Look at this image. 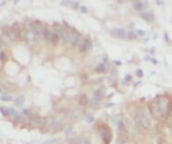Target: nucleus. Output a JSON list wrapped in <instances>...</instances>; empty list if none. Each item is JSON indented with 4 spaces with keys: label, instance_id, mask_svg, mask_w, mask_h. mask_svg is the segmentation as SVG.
Segmentation results:
<instances>
[{
    "label": "nucleus",
    "instance_id": "1",
    "mask_svg": "<svg viewBox=\"0 0 172 144\" xmlns=\"http://www.w3.org/2000/svg\"><path fill=\"white\" fill-rule=\"evenodd\" d=\"M135 123L137 128L142 131L148 130L151 125V122L149 119L147 114L144 111H138L135 114Z\"/></svg>",
    "mask_w": 172,
    "mask_h": 144
},
{
    "label": "nucleus",
    "instance_id": "2",
    "mask_svg": "<svg viewBox=\"0 0 172 144\" xmlns=\"http://www.w3.org/2000/svg\"><path fill=\"white\" fill-rule=\"evenodd\" d=\"M148 107H149V110H150V113L153 115L154 118L159 119V118H162L165 115L163 111H162V109H161L160 106H159V104H158V102H157V98L149 103Z\"/></svg>",
    "mask_w": 172,
    "mask_h": 144
},
{
    "label": "nucleus",
    "instance_id": "3",
    "mask_svg": "<svg viewBox=\"0 0 172 144\" xmlns=\"http://www.w3.org/2000/svg\"><path fill=\"white\" fill-rule=\"evenodd\" d=\"M117 140L119 144H125L128 139H129V136H128V131L126 129L124 123L122 121H119L117 124Z\"/></svg>",
    "mask_w": 172,
    "mask_h": 144
},
{
    "label": "nucleus",
    "instance_id": "4",
    "mask_svg": "<svg viewBox=\"0 0 172 144\" xmlns=\"http://www.w3.org/2000/svg\"><path fill=\"white\" fill-rule=\"evenodd\" d=\"M3 32L12 41H17L20 37V31L14 26H4L2 28Z\"/></svg>",
    "mask_w": 172,
    "mask_h": 144
},
{
    "label": "nucleus",
    "instance_id": "5",
    "mask_svg": "<svg viewBox=\"0 0 172 144\" xmlns=\"http://www.w3.org/2000/svg\"><path fill=\"white\" fill-rule=\"evenodd\" d=\"M45 119L38 114H33L29 118V125L31 128H39L41 126L45 125Z\"/></svg>",
    "mask_w": 172,
    "mask_h": 144
},
{
    "label": "nucleus",
    "instance_id": "6",
    "mask_svg": "<svg viewBox=\"0 0 172 144\" xmlns=\"http://www.w3.org/2000/svg\"><path fill=\"white\" fill-rule=\"evenodd\" d=\"M25 41L29 45H33L36 42V30L34 28H31L25 33Z\"/></svg>",
    "mask_w": 172,
    "mask_h": 144
},
{
    "label": "nucleus",
    "instance_id": "7",
    "mask_svg": "<svg viewBox=\"0 0 172 144\" xmlns=\"http://www.w3.org/2000/svg\"><path fill=\"white\" fill-rule=\"evenodd\" d=\"M100 136H101L103 141L106 144H109L112 140V138H113L111 131L107 129H106V128H102L100 129Z\"/></svg>",
    "mask_w": 172,
    "mask_h": 144
},
{
    "label": "nucleus",
    "instance_id": "8",
    "mask_svg": "<svg viewBox=\"0 0 172 144\" xmlns=\"http://www.w3.org/2000/svg\"><path fill=\"white\" fill-rule=\"evenodd\" d=\"M58 121L56 119V118H49V119H47L46 123H45V128L46 130L48 131H55L57 129V127H58Z\"/></svg>",
    "mask_w": 172,
    "mask_h": 144
},
{
    "label": "nucleus",
    "instance_id": "9",
    "mask_svg": "<svg viewBox=\"0 0 172 144\" xmlns=\"http://www.w3.org/2000/svg\"><path fill=\"white\" fill-rule=\"evenodd\" d=\"M140 17L149 23L153 22L155 20V15L150 11H142L140 13Z\"/></svg>",
    "mask_w": 172,
    "mask_h": 144
},
{
    "label": "nucleus",
    "instance_id": "10",
    "mask_svg": "<svg viewBox=\"0 0 172 144\" xmlns=\"http://www.w3.org/2000/svg\"><path fill=\"white\" fill-rule=\"evenodd\" d=\"M113 32H114V34L117 36V38L122 39V40L126 39V37L128 36V34L126 32V30L124 28H115L113 30Z\"/></svg>",
    "mask_w": 172,
    "mask_h": 144
},
{
    "label": "nucleus",
    "instance_id": "11",
    "mask_svg": "<svg viewBox=\"0 0 172 144\" xmlns=\"http://www.w3.org/2000/svg\"><path fill=\"white\" fill-rule=\"evenodd\" d=\"M93 47V42L90 38H86L84 40V44L82 45V48L81 49L80 53H83V52H87L89 50H91Z\"/></svg>",
    "mask_w": 172,
    "mask_h": 144
},
{
    "label": "nucleus",
    "instance_id": "12",
    "mask_svg": "<svg viewBox=\"0 0 172 144\" xmlns=\"http://www.w3.org/2000/svg\"><path fill=\"white\" fill-rule=\"evenodd\" d=\"M104 98H105V93H104V91H102V90L98 89V90H96L94 92V99H95L96 101L100 102Z\"/></svg>",
    "mask_w": 172,
    "mask_h": 144
},
{
    "label": "nucleus",
    "instance_id": "13",
    "mask_svg": "<svg viewBox=\"0 0 172 144\" xmlns=\"http://www.w3.org/2000/svg\"><path fill=\"white\" fill-rule=\"evenodd\" d=\"M42 34H43L44 38L46 39V40H47V41H50V40H51V37H52L53 32H51L49 29L45 28V29H43V30H42Z\"/></svg>",
    "mask_w": 172,
    "mask_h": 144
},
{
    "label": "nucleus",
    "instance_id": "14",
    "mask_svg": "<svg viewBox=\"0 0 172 144\" xmlns=\"http://www.w3.org/2000/svg\"><path fill=\"white\" fill-rule=\"evenodd\" d=\"M89 103V99H88V96L86 94H81L80 96V99H79V104L80 105H86L88 104Z\"/></svg>",
    "mask_w": 172,
    "mask_h": 144
},
{
    "label": "nucleus",
    "instance_id": "15",
    "mask_svg": "<svg viewBox=\"0 0 172 144\" xmlns=\"http://www.w3.org/2000/svg\"><path fill=\"white\" fill-rule=\"evenodd\" d=\"M79 111H80V110H74V111L71 113V115H70V120H71V121L75 122L78 120L79 117L81 116V114H80Z\"/></svg>",
    "mask_w": 172,
    "mask_h": 144
},
{
    "label": "nucleus",
    "instance_id": "16",
    "mask_svg": "<svg viewBox=\"0 0 172 144\" xmlns=\"http://www.w3.org/2000/svg\"><path fill=\"white\" fill-rule=\"evenodd\" d=\"M145 5H147V2L143 3V2H142V1H136V2H134V4H133V8H135V9H137V10H142V9L144 8Z\"/></svg>",
    "mask_w": 172,
    "mask_h": 144
},
{
    "label": "nucleus",
    "instance_id": "17",
    "mask_svg": "<svg viewBox=\"0 0 172 144\" xmlns=\"http://www.w3.org/2000/svg\"><path fill=\"white\" fill-rule=\"evenodd\" d=\"M24 102H25V97L22 96V95H20V96H19L15 100V104L18 107H21L24 104Z\"/></svg>",
    "mask_w": 172,
    "mask_h": 144
},
{
    "label": "nucleus",
    "instance_id": "18",
    "mask_svg": "<svg viewBox=\"0 0 172 144\" xmlns=\"http://www.w3.org/2000/svg\"><path fill=\"white\" fill-rule=\"evenodd\" d=\"M70 144H83V140H81L80 138H72L70 139Z\"/></svg>",
    "mask_w": 172,
    "mask_h": 144
},
{
    "label": "nucleus",
    "instance_id": "19",
    "mask_svg": "<svg viewBox=\"0 0 172 144\" xmlns=\"http://www.w3.org/2000/svg\"><path fill=\"white\" fill-rule=\"evenodd\" d=\"M1 100L4 102H10L12 101V96L9 94H6V93H2L1 94Z\"/></svg>",
    "mask_w": 172,
    "mask_h": 144
},
{
    "label": "nucleus",
    "instance_id": "20",
    "mask_svg": "<svg viewBox=\"0 0 172 144\" xmlns=\"http://www.w3.org/2000/svg\"><path fill=\"white\" fill-rule=\"evenodd\" d=\"M58 40H59V36H58L56 32H53L50 42H51L53 45H56V44H57V42H58Z\"/></svg>",
    "mask_w": 172,
    "mask_h": 144
},
{
    "label": "nucleus",
    "instance_id": "21",
    "mask_svg": "<svg viewBox=\"0 0 172 144\" xmlns=\"http://www.w3.org/2000/svg\"><path fill=\"white\" fill-rule=\"evenodd\" d=\"M95 70H96L97 72H104V71H106V66H105V64H103V63L98 64V66L96 67Z\"/></svg>",
    "mask_w": 172,
    "mask_h": 144
},
{
    "label": "nucleus",
    "instance_id": "22",
    "mask_svg": "<svg viewBox=\"0 0 172 144\" xmlns=\"http://www.w3.org/2000/svg\"><path fill=\"white\" fill-rule=\"evenodd\" d=\"M90 106H91L92 108H97V107L99 106V102L93 98L90 101Z\"/></svg>",
    "mask_w": 172,
    "mask_h": 144
},
{
    "label": "nucleus",
    "instance_id": "23",
    "mask_svg": "<svg viewBox=\"0 0 172 144\" xmlns=\"http://www.w3.org/2000/svg\"><path fill=\"white\" fill-rule=\"evenodd\" d=\"M128 39L129 40H135L136 39V34L133 32L132 30H130L128 32Z\"/></svg>",
    "mask_w": 172,
    "mask_h": 144
},
{
    "label": "nucleus",
    "instance_id": "24",
    "mask_svg": "<svg viewBox=\"0 0 172 144\" xmlns=\"http://www.w3.org/2000/svg\"><path fill=\"white\" fill-rule=\"evenodd\" d=\"M6 111H7L8 115H13V114H15V110H14L13 108H11V107L6 108Z\"/></svg>",
    "mask_w": 172,
    "mask_h": 144
},
{
    "label": "nucleus",
    "instance_id": "25",
    "mask_svg": "<svg viewBox=\"0 0 172 144\" xmlns=\"http://www.w3.org/2000/svg\"><path fill=\"white\" fill-rule=\"evenodd\" d=\"M80 10H81V13H87L88 12V7L87 6H81L80 7Z\"/></svg>",
    "mask_w": 172,
    "mask_h": 144
},
{
    "label": "nucleus",
    "instance_id": "26",
    "mask_svg": "<svg viewBox=\"0 0 172 144\" xmlns=\"http://www.w3.org/2000/svg\"><path fill=\"white\" fill-rule=\"evenodd\" d=\"M0 59H1V61H5L7 59V55H6V54H5L4 51L0 52Z\"/></svg>",
    "mask_w": 172,
    "mask_h": 144
},
{
    "label": "nucleus",
    "instance_id": "27",
    "mask_svg": "<svg viewBox=\"0 0 172 144\" xmlns=\"http://www.w3.org/2000/svg\"><path fill=\"white\" fill-rule=\"evenodd\" d=\"M136 33H137V35H140V36H144L145 35L144 30H142V29H137L136 30Z\"/></svg>",
    "mask_w": 172,
    "mask_h": 144
},
{
    "label": "nucleus",
    "instance_id": "28",
    "mask_svg": "<svg viewBox=\"0 0 172 144\" xmlns=\"http://www.w3.org/2000/svg\"><path fill=\"white\" fill-rule=\"evenodd\" d=\"M136 75L139 77V78H142V77L143 76V71L140 69V68H138L137 70H136Z\"/></svg>",
    "mask_w": 172,
    "mask_h": 144
},
{
    "label": "nucleus",
    "instance_id": "29",
    "mask_svg": "<svg viewBox=\"0 0 172 144\" xmlns=\"http://www.w3.org/2000/svg\"><path fill=\"white\" fill-rule=\"evenodd\" d=\"M56 141V139H47V140H45V142L43 144H54Z\"/></svg>",
    "mask_w": 172,
    "mask_h": 144
},
{
    "label": "nucleus",
    "instance_id": "30",
    "mask_svg": "<svg viewBox=\"0 0 172 144\" xmlns=\"http://www.w3.org/2000/svg\"><path fill=\"white\" fill-rule=\"evenodd\" d=\"M94 121V116H89V117H87V118H86V122H87V123H89V124H90V123H93Z\"/></svg>",
    "mask_w": 172,
    "mask_h": 144
},
{
    "label": "nucleus",
    "instance_id": "31",
    "mask_svg": "<svg viewBox=\"0 0 172 144\" xmlns=\"http://www.w3.org/2000/svg\"><path fill=\"white\" fill-rule=\"evenodd\" d=\"M132 77L131 74H127L125 76V78H124V81H130V80L132 79Z\"/></svg>",
    "mask_w": 172,
    "mask_h": 144
},
{
    "label": "nucleus",
    "instance_id": "32",
    "mask_svg": "<svg viewBox=\"0 0 172 144\" xmlns=\"http://www.w3.org/2000/svg\"><path fill=\"white\" fill-rule=\"evenodd\" d=\"M164 37H165V41H166V42H169L168 34H167V31H165L164 32Z\"/></svg>",
    "mask_w": 172,
    "mask_h": 144
},
{
    "label": "nucleus",
    "instance_id": "33",
    "mask_svg": "<svg viewBox=\"0 0 172 144\" xmlns=\"http://www.w3.org/2000/svg\"><path fill=\"white\" fill-rule=\"evenodd\" d=\"M115 105V104L114 103H107L106 104H105V107H106V108H108V107H112V106Z\"/></svg>",
    "mask_w": 172,
    "mask_h": 144
},
{
    "label": "nucleus",
    "instance_id": "34",
    "mask_svg": "<svg viewBox=\"0 0 172 144\" xmlns=\"http://www.w3.org/2000/svg\"><path fill=\"white\" fill-rule=\"evenodd\" d=\"M1 113H2V114L3 115H8V114H7V111H6V109H4L3 107H1Z\"/></svg>",
    "mask_w": 172,
    "mask_h": 144
},
{
    "label": "nucleus",
    "instance_id": "35",
    "mask_svg": "<svg viewBox=\"0 0 172 144\" xmlns=\"http://www.w3.org/2000/svg\"><path fill=\"white\" fill-rule=\"evenodd\" d=\"M83 144H91V142H90V140L88 139H83Z\"/></svg>",
    "mask_w": 172,
    "mask_h": 144
},
{
    "label": "nucleus",
    "instance_id": "36",
    "mask_svg": "<svg viewBox=\"0 0 172 144\" xmlns=\"http://www.w3.org/2000/svg\"><path fill=\"white\" fill-rule=\"evenodd\" d=\"M114 64H116L117 66H120L122 63H121L120 61H118V60H114Z\"/></svg>",
    "mask_w": 172,
    "mask_h": 144
},
{
    "label": "nucleus",
    "instance_id": "37",
    "mask_svg": "<svg viewBox=\"0 0 172 144\" xmlns=\"http://www.w3.org/2000/svg\"><path fill=\"white\" fill-rule=\"evenodd\" d=\"M151 61H152V63H153V64H155V65H157V61L156 60V58H155V57H152V58H151Z\"/></svg>",
    "mask_w": 172,
    "mask_h": 144
},
{
    "label": "nucleus",
    "instance_id": "38",
    "mask_svg": "<svg viewBox=\"0 0 172 144\" xmlns=\"http://www.w3.org/2000/svg\"><path fill=\"white\" fill-rule=\"evenodd\" d=\"M151 58H152V57H150L149 55H144V60H145V61L151 60Z\"/></svg>",
    "mask_w": 172,
    "mask_h": 144
},
{
    "label": "nucleus",
    "instance_id": "39",
    "mask_svg": "<svg viewBox=\"0 0 172 144\" xmlns=\"http://www.w3.org/2000/svg\"><path fill=\"white\" fill-rule=\"evenodd\" d=\"M156 3H157V5H163V1H158V0H157Z\"/></svg>",
    "mask_w": 172,
    "mask_h": 144
},
{
    "label": "nucleus",
    "instance_id": "40",
    "mask_svg": "<svg viewBox=\"0 0 172 144\" xmlns=\"http://www.w3.org/2000/svg\"><path fill=\"white\" fill-rule=\"evenodd\" d=\"M22 113H23L24 114H28V109H24L23 111H22Z\"/></svg>",
    "mask_w": 172,
    "mask_h": 144
},
{
    "label": "nucleus",
    "instance_id": "41",
    "mask_svg": "<svg viewBox=\"0 0 172 144\" xmlns=\"http://www.w3.org/2000/svg\"><path fill=\"white\" fill-rule=\"evenodd\" d=\"M140 83H141V80H139L138 82H136V83H134V87H136L137 85H139V84H140Z\"/></svg>",
    "mask_w": 172,
    "mask_h": 144
},
{
    "label": "nucleus",
    "instance_id": "42",
    "mask_svg": "<svg viewBox=\"0 0 172 144\" xmlns=\"http://www.w3.org/2000/svg\"><path fill=\"white\" fill-rule=\"evenodd\" d=\"M171 21H172V19H171Z\"/></svg>",
    "mask_w": 172,
    "mask_h": 144
},
{
    "label": "nucleus",
    "instance_id": "43",
    "mask_svg": "<svg viewBox=\"0 0 172 144\" xmlns=\"http://www.w3.org/2000/svg\"><path fill=\"white\" fill-rule=\"evenodd\" d=\"M26 144H29V143H26Z\"/></svg>",
    "mask_w": 172,
    "mask_h": 144
},
{
    "label": "nucleus",
    "instance_id": "44",
    "mask_svg": "<svg viewBox=\"0 0 172 144\" xmlns=\"http://www.w3.org/2000/svg\"><path fill=\"white\" fill-rule=\"evenodd\" d=\"M9 144H10V143H9Z\"/></svg>",
    "mask_w": 172,
    "mask_h": 144
}]
</instances>
